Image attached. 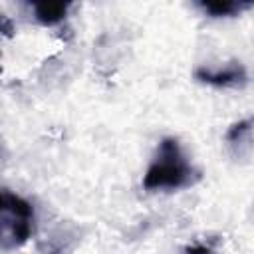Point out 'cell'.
<instances>
[{"label":"cell","mask_w":254,"mask_h":254,"mask_svg":"<svg viewBox=\"0 0 254 254\" xmlns=\"http://www.w3.org/2000/svg\"><path fill=\"white\" fill-rule=\"evenodd\" d=\"M200 179V173L194 169L190 159L187 157L183 145L175 137L161 139L145 175L143 189L149 192H173L181 189L192 187Z\"/></svg>","instance_id":"1"},{"label":"cell","mask_w":254,"mask_h":254,"mask_svg":"<svg viewBox=\"0 0 254 254\" xmlns=\"http://www.w3.org/2000/svg\"><path fill=\"white\" fill-rule=\"evenodd\" d=\"M34 206L20 194L0 189V248L12 250L28 242L34 232Z\"/></svg>","instance_id":"2"},{"label":"cell","mask_w":254,"mask_h":254,"mask_svg":"<svg viewBox=\"0 0 254 254\" xmlns=\"http://www.w3.org/2000/svg\"><path fill=\"white\" fill-rule=\"evenodd\" d=\"M194 77L202 83L216 87H242L248 81L246 67L240 62H230L222 65H200L194 69Z\"/></svg>","instance_id":"3"},{"label":"cell","mask_w":254,"mask_h":254,"mask_svg":"<svg viewBox=\"0 0 254 254\" xmlns=\"http://www.w3.org/2000/svg\"><path fill=\"white\" fill-rule=\"evenodd\" d=\"M69 4L64 2H40V4H32L34 10V18L44 24V26H54L58 22H62L67 14Z\"/></svg>","instance_id":"4"},{"label":"cell","mask_w":254,"mask_h":254,"mask_svg":"<svg viewBox=\"0 0 254 254\" xmlns=\"http://www.w3.org/2000/svg\"><path fill=\"white\" fill-rule=\"evenodd\" d=\"M250 2H236V0H214V2H198V8L208 14L210 18H228V16H236L242 10L250 8Z\"/></svg>","instance_id":"5"},{"label":"cell","mask_w":254,"mask_h":254,"mask_svg":"<svg viewBox=\"0 0 254 254\" xmlns=\"http://www.w3.org/2000/svg\"><path fill=\"white\" fill-rule=\"evenodd\" d=\"M187 254H212V248L204 242H196V244L187 248Z\"/></svg>","instance_id":"6"}]
</instances>
